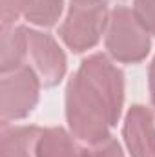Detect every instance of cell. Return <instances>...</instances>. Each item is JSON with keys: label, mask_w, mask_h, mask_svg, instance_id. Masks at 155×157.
Listing matches in <instances>:
<instances>
[{"label": "cell", "mask_w": 155, "mask_h": 157, "mask_svg": "<svg viewBox=\"0 0 155 157\" xmlns=\"http://www.w3.org/2000/svg\"><path fill=\"white\" fill-rule=\"evenodd\" d=\"M124 106V73L104 55L84 59L66 86V121L78 141L95 144L110 135Z\"/></svg>", "instance_id": "cell-1"}, {"label": "cell", "mask_w": 155, "mask_h": 157, "mask_svg": "<svg viewBox=\"0 0 155 157\" xmlns=\"http://www.w3.org/2000/svg\"><path fill=\"white\" fill-rule=\"evenodd\" d=\"M104 44L110 57L124 64L144 60L152 49L150 33L139 24L133 11L124 6H117L110 11Z\"/></svg>", "instance_id": "cell-2"}, {"label": "cell", "mask_w": 155, "mask_h": 157, "mask_svg": "<svg viewBox=\"0 0 155 157\" xmlns=\"http://www.w3.org/2000/svg\"><path fill=\"white\" fill-rule=\"evenodd\" d=\"M110 20L108 2L99 4H71L64 22L59 28L62 42L75 53L88 51L99 44L106 33Z\"/></svg>", "instance_id": "cell-3"}, {"label": "cell", "mask_w": 155, "mask_h": 157, "mask_svg": "<svg viewBox=\"0 0 155 157\" xmlns=\"http://www.w3.org/2000/svg\"><path fill=\"white\" fill-rule=\"evenodd\" d=\"M40 82L35 70L26 64L0 80V121L11 122L28 117L39 104Z\"/></svg>", "instance_id": "cell-4"}, {"label": "cell", "mask_w": 155, "mask_h": 157, "mask_svg": "<svg viewBox=\"0 0 155 157\" xmlns=\"http://www.w3.org/2000/svg\"><path fill=\"white\" fill-rule=\"evenodd\" d=\"M26 37H28V62L35 73L39 75L42 86L53 88L57 86L68 70V59L59 42L51 35L26 28Z\"/></svg>", "instance_id": "cell-5"}, {"label": "cell", "mask_w": 155, "mask_h": 157, "mask_svg": "<svg viewBox=\"0 0 155 157\" xmlns=\"http://www.w3.org/2000/svg\"><path fill=\"white\" fill-rule=\"evenodd\" d=\"M122 137L130 157H155V121L150 108L133 104L128 110Z\"/></svg>", "instance_id": "cell-6"}, {"label": "cell", "mask_w": 155, "mask_h": 157, "mask_svg": "<svg viewBox=\"0 0 155 157\" xmlns=\"http://www.w3.org/2000/svg\"><path fill=\"white\" fill-rule=\"evenodd\" d=\"M64 0H0V20L2 26H15L24 17L29 24L40 28H51L60 13Z\"/></svg>", "instance_id": "cell-7"}, {"label": "cell", "mask_w": 155, "mask_h": 157, "mask_svg": "<svg viewBox=\"0 0 155 157\" xmlns=\"http://www.w3.org/2000/svg\"><path fill=\"white\" fill-rule=\"evenodd\" d=\"M42 128L35 124L11 126L2 122L0 128V157H37V143Z\"/></svg>", "instance_id": "cell-8"}, {"label": "cell", "mask_w": 155, "mask_h": 157, "mask_svg": "<svg viewBox=\"0 0 155 157\" xmlns=\"http://www.w3.org/2000/svg\"><path fill=\"white\" fill-rule=\"evenodd\" d=\"M37 157H88V146L62 126L44 128L37 143Z\"/></svg>", "instance_id": "cell-9"}, {"label": "cell", "mask_w": 155, "mask_h": 157, "mask_svg": "<svg viewBox=\"0 0 155 157\" xmlns=\"http://www.w3.org/2000/svg\"><path fill=\"white\" fill-rule=\"evenodd\" d=\"M28 62L26 26H2L0 31V71L11 73Z\"/></svg>", "instance_id": "cell-10"}, {"label": "cell", "mask_w": 155, "mask_h": 157, "mask_svg": "<svg viewBox=\"0 0 155 157\" xmlns=\"http://www.w3.org/2000/svg\"><path fill=\"white\" fill-rule=\"evenodd\" d=\"M131 11L139 24L155 37V0H135Z\"/></svg>", "instance_id": "cell-11"}, {"label": "cell", "mask_w": 155, "mask_h": 157, "mask_svg": "<svg viewBox=\"0 0 155 157\" xmlns=\"http://www.w3.org/2000/svg\"><path fill=\"white\" fill-rule=\"evenodd\" d=\"M88 157H124V152L113 135H108L100 143L89 144Z\"/></svg>", "instance_id": "cell-12"}, {"label": "cell", "mask_w": 155, "mask_h": 157, "mask_svg": "<svg viewBox=\"0 0 155 157\" xmlns=\"http://www.w3.org/2000/svg\"><path fill=\"white\" fill-rule=\"evenodd\" d=\"M148 86H150V99L155 108V57L150 64V70H148Z\"/></svg>", "instance_id": "cell-13"}, {"label": "cell", "mask_w": 155, "mask_h": 157, "mask_svg": "<svg viewBox=\"0 0 155 157\" xmlns=\"http://www.w3.org/2000/svg\"><path fill=\"white\" fill-rule=\"evenodd\" d=\"M99 2H104V0H71V4H99Z\"/></svg>", "instance_id": "cell-14"}]
</instances>
